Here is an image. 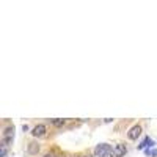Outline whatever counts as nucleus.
I'll use <instances>...</instances> for the list:
<instances>
[{"mask_svg":"<svg viewBox=\"0 0 157 157\" xmlns=\"http://www.w3.org/2000/svg\"><path fill=\"white\" fill-rule=\"evenodd\" d=\"M43 157H55V155H54V154H52V152H47V154H44Z\"/></svg>","mask_w":157,"mask_h":157,"instance_id":"9b49d317","label":"nucleus"},{"mask_svg":"<svg viewBox=\"0 0 157 157\" xmlns=\"http://www.w3.org/2000/svg\"><path fill=\"white\" fill-rule=\"evenodd\" d=\"M50 124L54 127H63L66 124V120H63V118H55V120H50Z\"/></svg>","mask_w":157,"mask_h":157,"instance_id":"0eeeda50","label":"nucleus"},{"mask_svg":"<svg viewBox=\"0 0 157 157\" xmlns=\"http://www.w3.org/2000/svg\"><path fill=\"white\" fill-rule=\"evenodd\" d=\"M104 157H115V155H113V151H112V152H109V154H105Z\"/></svg>","mask_w":157,"mask_h":157,"instance_id":"f8f14e48","label":"nucleus"},{"mask_svg":"<svg viewBox=\"0 0 157 157\" xmlns=\"http://www.w3.org/2000/svg\"><path fill=\"white\" fill-rule=\"evenodd\" d=\"M22 130H24V132H27V130H29V126L24 124V126H22Z\"/></svg>","mask_w":157,"mask_h":157,"instance_id":"9d476101","label":"nucleus"},{"mask_svg":"<svg viewBox=\"0 0 157 157\" xmlns=\"http://www.w3.org/2000/svg\"><path fill=\"white\" fill-rule=\"evenodd\" d=\"M72 157H75V155H72Z\"/></svg>","mask_w":157,"mask_h":157,"instance_id":"4468645a","label":"nucleus"},{"mask_svg":"<svg viewBox=\"0 0 157 157\" xmlns=\"http://www.w3.org/2000/svg\"><path fill=\"white\" fill-rule=\"evenodd\" d=\"M126 154H127V146L124 143H116L113 148V155L115 157H124Z\"/></svg>","mask_w":157,"mask_h":157,"instance_id":"20e7f679","label":"nucleus"},{"mask_svg":"<svg viewBox=\"0 0 157 157\" xmlns=\"http://www.w3.org/2000/svg\"><path fill=\"white\" fill-rule=\"evenodd\" d=\"M149 155H152V157H157V149H152Z\"/></svg>","mask_w":157,"mask_h":157,"instance_id":"1a4fd4ad","label":"nucleus"},{"mask_svg":"<svg viewBox=\"0 0 157 157\" xmlns=\"http://www.w3.org/2000/svg\"><path fill=\"white\" fill-rule=\"evenodd\" d=\"M83 157H94V155H83Z\"/></svg>","mask_w":157,"mask_h":157,"instance_id":"ddd939ff","label":"nucleus"},{"mask_svg":"<svg viewBox=\"0 0 157 157\" xmlns=\"http://www.w3.org/2000/svg\"><path fill=\"white\" fill-rule=\"evenodd\" d=\"M141 132H143L141 124H134L132 127L129 129V132H127V138H129L130 141H135V140L141 135Z\"/></svg>","mask_w":157,"mask_h":157,"instance_id":"f03ea898","label":"nucleus"},{"mask_svg":"<svg viewBox=\"0 0 157 157\" xmlns=\"http://www.w3.org/2000/svg\"><path fill=\"white\" fill-rule=\"evenodd\" d=\"M27 152L30 155H36L39 152V145H38L36 141H30L29 145H27Z\"/></svg>","mask_w":157,"mask_h":157,"instance_id":"39448f33","label":"nucleus"},{"mask_svg":"<svg viewBox=\"0 0 157 157\" xmlns=\"http://www.w3.org/2000/svg\"><path fill=\"white\" fill-rule=\"evenodd\" d=\"M32 137H35V138H43V137H46L47 135V127H46V124H36L33 129H32Z\"/></svg>","mask_w":157,"mask_h":157,"instance_id":"7ed1b4c3","label":"nucleus"},{"mask_svg":"<svg viewBox=\"0 0 157 157\" xmlns=\"http://www.w3.org/2000/svg\"><path fill=\"white\" fill-rule=\"evenodd\" d=\"M155 145V143L149 138V137H145V141H143V143H140V145H138V149L141 151V149H145V148H149V146H154Z\"/></svg>","mask_w":157,"mask_h":157,"instance_id":"423d86ee","label":"nucleus"},{"mask_svg":"<svg viewBox=\"0 0 157 157\" xmlns=\"http://www.w3.org/2000/svg\"><path fill=\"white\" fill-rule=\"evenodd\" d=\"M6 154H8V149H6V146H3L2 143H0V157H6Z\"/></svg>","mask_w":157,"mask_h":157,"instance_id":"6e6552de","label":"nucleus"},{"mask_svg":"<svg viewBox=\"0 0 157 157\" xmlns=\"http://www.w3.org/2000/svg\"><path fill=\"white\" fill-rule=\"evenodd\" d=\"M112 151H113V149L110 148L109 143H99V145L94 148L93 155H94V157H104L105 154H109V152H112Z\"/></svg>","mask_w":157,"mask_h":157,"instance_id":"f257e3e1","label":"nucleus"}]
</instances>
